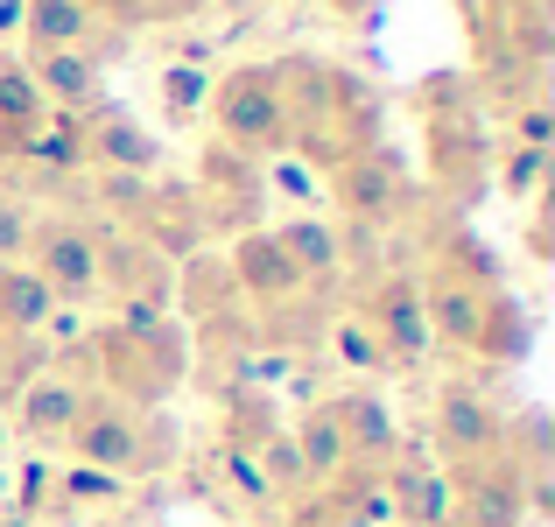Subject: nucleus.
<instances>
[{
	"mask_svg": "<svg viewBox=\"0 0 555 527\" xmlns=\"http://www.w3.org/2000/svg\"><path fill=\"white\" fill-rule=\"evenodd\" d=\"M274 70L288 92V155L296 163L331 176L379 141V99L359 70L331 64V56H274Z\"/></svg>",
	"mask_w": 555,
	"mask_h": 527,
	"instance_id": "1",
	"label": "nucleus"
},
{
	"mask_svg": "<svg viewBox=\"0 0 555 527\" xmlns=\"http://www.w3.org/2000/svg\"><path fill=\"white\" fill-rule=\"evenodd\" d=\"M70 373H78L85 387L127 401V408H163L190 380V331L177 317H163V324H149V331H120L106 317V324H92L70 345Z\"/></svg>",
	"mask_w": 555,
	"mask_h": 527,
	"instance_id": "2",
	"label": "nucleus"
},
{
	"mask_svg": "<svg viewBox=\"0 0 555 527\" xmlns=\"http://www.w3.org/2000/svg\"><path fill=\"white\" fill-rule=\"evenodd\" d=\"M70 464H92V472H113V478H141V472H163L177 464V422H163L155 408H127L113 394H85L78 422L64 436Z\"/></svg>",
	"mask_w": 555,
	"mask_h": 527,
	"instance_id": "3",
	"label": "nucleus"
},
{
	"mask_svg": "<svg viewBox=\"0 0 555 527\" xmlns=\"http://www.w3.org/2000/svg\"><path fill=\"white\" fill-rule=\"evenodd\" d=\"M422 127H429V176L450 204H472L492 183V134L486 113H478L472 85L450 70V78L422 85Z\"/></svg>",
	"mask_w": 555,
	"mask_h": 527,
	"instance_id": "4",
	"label": "nucleus"
},
{
	"mask_svg": "<svg viewBox=\"0 0 555 527\" xmlns=\"http://www.w3.org/2000/svg\"><path fill=\"white\" fill-rule=\"evenodd\" d=\"M204 113H211V127H218L211 141H225V149L254 155V163L288 155V92H282V70H274L268 56L232 64L225 78H211Z\"/></svg>",
	"mask_w": 555,
	"mask_h": 527,
	"instance_id": "5",
	"label": "nucleus"
},
{
	"mask_svg": "<svg viewBox=\"0 0 555 527\" xmlns=\"http://www.w3.org/2000/svg\"><path fill=\"white\" fill-rule=\"evenodd\" d=\"M324 197L345 211V232H387V226H408V218H415L422 183H415V169H408L401 149L373 141V149H359L345 169L324 176Z\"/></svg>",
	"mask_w": 555,
	"mask_h": 527,
	"instance_id": "6",
	"label": "nucleus"
},
{
	"mask_svg": "<svg viewBox=\"0 0 555 527\" xmlns=\"http://www.w3.org/2000/svg\"><path fill=\"white\" fill-rule=\"evenodd\" d=\"M28 268L42 274V288L64 303H92L99 296V218L92 211H42L28 226Z\"/></svg>",
	"mask_w": 555,
	"mask_h": 527,
	"instance_id": "7",
	"label": "nucleus"
},
{
	"mask_svg": "<svg viewBox=\"0 0 555 527\" xmlns=\"http://www.w3.org/2000/svg\"><path fill=\"white\" fill-rule=\"evenodd\" d=\"M352 317L373 331V345L387 351V373H415V365L436 351V338H429V317H422V288H415V274H408V268L373 274V282L359 288Z\"/></svg>",
	"mask_w": 555,
	"mask_h": 527,
	"instance_id": "8",
	"label": "nucleus"
},
{
	"mask_svg": "<svg viewBox=\"0 0 555 527\" xmlns=\"http://www.w3.org/2000/svg\"><path fill=\"white\" fill-rule=\"evenodd\" d=\"M506 408L492 401L486 387H472V380H443L429 401V450L443 472H457V464L472 458H492V450H506Z\"/></svg>",
	"mask_w": 555,
	"mask_h": 527,
	"instance_id": "9",
	"label": "nucleus"
},
{
	"mask_svg": "<svg viewBox=\"0 0 555 527\" xmlns=\"http://www.w3.org/2000/svg\"><path fill=\"white\" fill-rule=\"evenodd\" d=\"M197 211H204V232H254V226H268V183H260V163L254 155H240V149H225V141H204V155H197Z\"/></svg>",
	"mask_w": 555,
	"mask_h": 527,
	"instance_id": "10",
	"label": "nucleus"
},
{
	"mask_svg": "<svg viewBox=\"0 0 555 527\" xmlns=\"http://www.w3.org/2000/svg\"><path fill=\"white\" fill-rule=\"evenodd\" d=\"M450 492H457V527H528V464L514 450H492V458H472L450 472Z\"/></svg>",
	"mask_w": 555,
	"mask_h": 527,
	"instance_id": "11",
	"label": "nucleus"
},
{
	"mask_svg": "<svg viewBox=\"0 0 555 527\" xmlns=\"http://www.w3.org/2000/svg\"><path fill=\"white\" fill-rule=\"evenodd\" d=\"M99 288L113 303H155V310H177V260H163L149 240H134L127 226L99 218Z\"/></svg>",
	"mask_w": 555,
	"mask_h": 527,
	"instance_id": "12",
	"label": "nucleus"
},
{
	"mask_svg": "<svg viewBox=\"0 0 555 527\" xmlns=\"http://www.w3.org/2000/svg\"><path fill=\"white\" fill-rule=\"evenodd\" d=\"M127 232H134V240H149L155 254L163 260H183L190 254H204V240H211V232H204V211H197V190L183 183V176H149V197H141V211L127 218Z\"/></svg>",
	"mask_w": 555,
	"mask_h": 527,
	"instance_id": "13",
	"label": "nucleus"
},
{
	"mask_svg": "<svg viewBox=\"0 0 555 527\" xmlns=\"http://www.w3.org/2000/svg\"><path fill=\"white\" fill-rule=\"evenodd\" d=\"M387 500L401 527H457V492H450V472L429 458V450H393L387 464Z\"/></svg>",
	"mask_w": 555,
	"mask_h": 527,
	"instance_id": "14",
	"label": "nucleus"
},
{
	"mask_svg": "<svg viewBox=\"0 0 555 527\" xmlns=\"http://www.w3.org/2000/svg\"><path fill=\"white\" fill-rule=\"evenodd\" d=\"M78 134H85V169H120V176H163V141L120 113L113 99H99L92 113H78Z\"/></svg>",
	"mask_w": 555,
	"mask_h": 527,
	"instance_id": "15",
	"label": "nucleus"
},
{
	"mask_svg": "<svg viewBox=\"0 0 555 527\" xmlns=\"http://www.w3.org/2000/svg\"><path fill=\"white\" fill-rule=\"evenodd\" d=\"M85 394H92V387H85L70 365H42V373L14 394V429L8 436H28L36 450H64V436H70V422H78Z\"/></svg>",
	"mask_w": 555,
	"mask_h": 527,
	"instance_id": "16",
	"label": "nucleus"
},
{
	"mask_svg": "<svg viewBox=\"0 0 555 527\" xmlns=\"http://www.w3.org/2000/svg\"><path fill=\"white\" fill-rule=\"evenodd\" d=\"M22 42L28 50H92L99 64L120 56V28H106L85 0H22Z\"/></svg>",
	"mask_w": 555,
	"mask_h": 527,
	"instance_id": "17",
	"label": "nucleus"
},
{
	"mask_svg": "<svg viewBox=\"0 0 555 527\" xmlns=\"http://www.w3.org/2000/svg\"><path fill=\"white\" fill-rule=\"evenodd\" d=\"M225 268H232V282H240V296L254 303V310H274V303H288V296H310V282L296 274V260L282 254V240H274L268 226L240 232L232 254H225Z\"/></svg>",
	"mask_w": 555,
	"mask_h": 527,
	"instance_id": "18",
	"label": "nucleus"
},
{
	"mask_svg": "<svg viewBox=\"0 0 555 527\" xmlns=\"http://www.w3.org/2000/svg\"><path fill=\"white\" fill-rule=\"evenodd\" d=\"M415 288H422V317H429V338H436V345H450V351H472V345H478V317H486V296H492V288L464 282V274L436 268V260L415 274Z\"/></svg>",
	"mask_w": 555,
	"mask_h": 527,
	"instance_id": "19",
	"label": "nucleus"
},
{
	"mask_svg": "<svg viewBox=\"0 0 555 527\" xmlns=\"http://www.w3.org/2000/svg\"><path fill=\"white\" fill-rule=\"evenodd\" d=\"M50 113H92L106 99V64L92 50H28L22 56Z\"/></svg>",
	"mask_w": 555,
	"mask_h": 527,
	"instance_id": "20",
	"label": "nucleus"
},
{
	"mask_svg": "<svg viewBox=\"0 0 555 527\" xmlns=\"http://www.w3.org/2000/svg\"><path fill=\"white\" fill-rule=\"evenodd\" d=\"M331 415H338V429H345L352 464H387L393 450L408 444V436H401V415H393V401H387L379 387H345V394H331Z\"/></svg>",
	"mask_w": 555,
	"mask_h": 527,
	"instance_id": "21",
	"label": "nucleus"
},
{
	"mask_svg": "<svg viewBox=\"0 0 555 527\" xmlns=\"http://www.w3.org/2000/svg\"><path fill=\"white\" fill-rule=\"evenodd\" d=\"M274 240H282V254L296 260V274L302 282H338L345 274V260H352V240H345V226H331L324 211H296V218H274Z\"/></svg>",
	"mask_w": 555,
	"mask_h": 527,
	"instance_id": "22",
	"label": "nucleus"
},
{
	"mask_svg": "<svg viewBox=\"0 0 555 527\" xmlns=\"http://www.w3.org/2000/svg\"><path fill=\"white\" fill-rule=\"evenodd\" d=\"M177 296H183V310L197 317V324H218V317H240L246 310V296H240V282H232L225 254H190L183 268H177Z\"/></svg>",
	"mask_w": 555,
	"mask_h": 527,
	"instance_id": "23",
	"label": "nucleus"
},
{
	"mask_svg": "<svg viewBox=\"0 0 555 527\" xmlns=\"http://www.w3.org/2000/svg\"><path fill=\"white\" fill-rule=\"evenodd\" d=\"M288 444H296V458H302V472H310V486H331V478L352 464V450H345V429H338V415H331V394H324V401H310V408L296 415Z\"/></svg>",
	"mask_w": 555,
	"mask_h": 527,
	"instance_id": "24",
	"label": "nucleus"
},
{
	"mask_svg": "<svg viewBox=\"0 0 555 527\" xmlns=\"http://www.w3.org/2000/svg\"><path fill=\"white\" fill-rule=\"evenodd\" d=\"M42 120H50V106H42L28 64H22V56H0V163H14L22 141L36 134Z\"/></svg>",
	"mask_w": 555,
	"mask_h": 527,
	"instance_id": "25",
	"label": "nucleus"
},
{
	"mask_svg": "<svg viewBox=\"0 0 555 527\" xmlns=\"http://www.w3.org/2000/svg\"><path fill=\"white\" fill-rule=\"evenodd\" d=\"M50 317H56V296L42 288V274L28 260H0V324L14 338H36V331H50Z\"/></svg>",
	"mask_w": 555,
	"mask_h": 527,
	"instance_id": "26",
	"label": "nucleus"
},
{
	"mask_svg": "<svg viewBox=\"0 0 555 527\" xmlns=\"http://www.w3.org/2000/svg\"><path fill=\"white\" fill-rule=\"evenodd\" d=\"M472 359H486V365H520V359H528V310H520L506 288H492V296H486Z\"/></svg>",
	"mask_w": 555,
	"mask_h": 527,
	"instance_id": "27",
	"label": "nucleus"
},
{
	"mask_svg": "<svg viewBox=\"0 0 555 527\" xmlns=\"http://www.w3.org/2000/svg\"><path fill=\"white\" fill-rule=\"evenodd\" d=\"M429 260H436V268H450V274H464V282H478V288H506L500 254H492L472 226H443V232H436V246H429Z\"/></svg>",
	"mask_w": 555,
	"mask_h": 527,
	"instance_id": "28",
	"label": "nucleus"
},
{
	"mask_svg": "<svg viewBox=\"0 0 555 527\" xmlns=\"http://www.w3.org/2000/svg\"><path fill=\"white\" fill-rule=\"evenodd\" d=\"M254 464H260V478H268L274 506H288V500H302V492H310V472H302V458H296V444H288V429H274L268 444L254 450Z\"/></svg>",
	"mask_w": 555,
	"mask_h": 527,
	"instance_id": "29",
	"label": "nucleus"
},
{
	"mask_svg": "<svg viewBox=\"0 0 555 527\" xmlns=\"http://www.w3.org/2000/svg\"><path fill=\"white\" fill-rule=\"evenodd\" d=\"M274 436V401L260 387H240V394H225V444L232 450H260Z\"/></svg>",
	"mask_w": 555,
	"mask_h": 527,
	"instance_id": "30",
	"label": "nucleus"
},
{
	"mask_svg": "<svg viewBox=\"0 0 555 527\" xmlns=\"http://www.w3.org/2000/svg\"><path fill=\"white\" fill-rule=\"evenodd\" d=\"M324 345H331V359H345L352 373H387V351L373 345V331L359 324L352 310H345V317H324Z\"/></svg>",
	"mask_w": 555,
	"mask_h": 527,
	"instance_id": "31",
	"label": "nucleus"
},
{
	"mask_svg": "<svg viewBox=\"0 0 555 527\" xmlns=\"http://www.w3.org/2000/svg\"><path fill=\"white\" fill-rule=\"evenodd\" d=\"M260 183H268V197H288V204H302V211H317V204H324V176H317L310 163H296V155L260 163Z\"/></svg>",
	"mask_w": 555,
	"mask_h": 527,
	"instance_id": "32",
	"label": "nucleus"
},
{
	"mask_svg": "<svg viewBox=\"0 0 555 527\" xmlns=\"http://www.w3.org/2000/svg\"><path fill=\"white\" fill-rule=\"evenodd\" d=\"M492 176H500V197H542V176H548V149H500L492 155Z\"/></svg>",
	"mask_w": 555,
	"mask_h": 527,
	"instance_id": "33",
	"label": "nucleus"
},
{
	"mask_svg": "<svg viewBox=\"0 0 555 527\" xmlns=\"http://www.w3.org/2000/svg\"><path fill=\"white\" fill-rule=\"evenodd\" d=\"M211 99V70L204 64H163V113L169 120H197Z\"/></svg>",
	"mask_w": 555,
	"mask_h": 527,
	"instance_id": "34",
	"label": "nucleus"
},
{
	"mask_svg": "<svg viewBox=\"0 0 555 527\" xmlns=\"http://www.w3.org/2000/svg\"><path fill=\"white\" fill-rule=\"evenodd\" d=\"M218 472H225V486L240 492V500H254V506H274V492H268V478H260L254 450H232V444H218Z\"/></svg>",
	"mask_w": 555,
	"mask_h": 527,
	"instance_id": "35",
	"label": "nucleus"
},
{
	"mask_svg": "<svg viewBox=\"0 0 555 527\" xmlns=\"http://www.w3.org/2000/svg\"><path fill=\"white\" fill-rule=\"evenodd\" d=\"M56 486H64V500H78V506H113V500H120V486H127V478H113V472H92V464H64V478H56Z\"/></svg>",
	"mask_w": 555,
	"mask_h": 527,
	"instance_id": "36",
	"label": "nucleus"
},
{
	"mask_svg": "<svg viewBox=\"0 0 555 527\" xmlns=\"http://www.w3.org/2000/svg\"><path fill=\"white\" fill-rule=\"evenodd\" d=\"M288 527H366L352 506H338L324 486H310L302 500H288Z\"/></svg>",
	"mask_w": 555,
	"mask_h": 527,
	"instance_id": "37",
	"label": "nucleus"
},
{
	"mask_svg": "<svg viewBox=\"0 0 555 527\" xmlns=\"http://www.w3.org/2000/svg\"><path fill=\"white\" fill-rule=\"evenodd\" d=\"M28 226H36L28 197H22V190H0V260H22L28 254Z\"/></svg>",
	"mask_w": 555,
	"mask_h": 527,
	"instance_id": "38",
	"label": "nucleus"
},
{
	"mask_svg": "<svg viewBox=\"0 0 555 527\" xmlns=\"http://www.w3.org/2000/svg\"><path fill=\"white\" fill-rule=\"evenodd\" d=\"M506 120H514V149H548V141H555V113H548V99H528V106H514Z\"/></svg>",
	"mask_w": 555,
	"mask_h": 527,
	"instance_id": "39",
	"label": "nucleus"
},
{
	"mask_svg": "<svg viewBox=\"0 0 555 527\" xmlns=\"http://www.w3.org/2000/svg\"><path fill=\"white\" fill-rule=\"evenodd\" d=\"M85 8H92L106 28H120V36H127V28H141V22H149V14H141V0H85Z\"/></svg>",
	"mask_w": 555,
	"mask_h": 527,
	"instance_id": "40",
	"label": "nucleus"
},
{
	"mask_svg": "<svg viewBox=\"0 0 555 527\" xmlns=\"http://www.w3.org/2000/svg\"><path fill=\"white\" fill-rule=\"evenodd\" d=\"M211 0H141V14L149 22H190V14H204Z\"/></svg>",
	"mask_w": 555,
	"mask_h": 527,
	"instance_id": "41",
	"label": "nucleus"
},
{
	"mask_svg": "<svg viewBox=\"0 0 555 527\" xmlns=\"http://www.w3.org/2000/svg\"><path fill=\"white\" fill-rule=\"evenodd\" d=\"M42 486H50V464H28V472H22V514L42 506Z\"/></svg>",
	"mask_w": 555,
	"mask_h": 527,
	"instance_id": "42",
	"label": "nucleus"
},
{
	"mask_svg": "<svg viewBox=\"0 0 555 527\" xmlns=\"http://www.w3.org/2000/svg\"><path fill=\"white\" fill-rule=\"evenodd\" d=\"M0 36H22V0H0Z\"/></svg>",
	"mask_w": 555,
	"mask_h": 527,
	"instance_id": "43",
	"label": "nucleus"
},
{
	"mask_svg": "<svg viewBox=\"0 0 555 527\" xmlns=\"http://www.w3.org/2000/svg\"><path fill=\"white\" fill-rule=\"evenodd\" d=\"M324 8H331V14H352V22H366L373 0H324Z\"/></svg>",
	"mask_w": 555,
	"mask_h": 527,
	"instance_id": "44",
	"label": "nucleus"
},
{
	"mask_svg": "<svg viewBox=\"0 0 555 527\" xmlns=\"http://www.w3.org/2000/svg\"><path fill=\"white\" fill-rule=\"evenodd\" d=\"M8 351H14V331H8V324H0V365H8Z\"/></svg>",
	"mask_w": 555,
	"mask_h": 527,
	"instance_id": "45",
	"label": "nucleus"
},
{
	"mask_svg": "<svg viewBox=\"0 0 555 527\" xmlns=\"http://www.w3.org/2000/svg\"><path fill=\"white\" fill-rule=\"evenodd\" d=\"M0 450H8V422H0Z\"/></svg>",
	"mask_w": 555,
	"mask_h": 527,
	"instance_id": "46",
	"label": "nucleus"
},
{
	"mask_svg": "<svg viewBox=\"0 0 555 527\" xmlns=\"http://www.w3.org/2000/svg\"><path fill=\"white\" fill-rule=\"evenodd\" d=\"M106 527H134V520H106Z\"/></svg>",
	"mask_w": 555,
	"mask_h": 527,
	"instance_id": "47",
	"label": "nucleus"
}]
</instances>
